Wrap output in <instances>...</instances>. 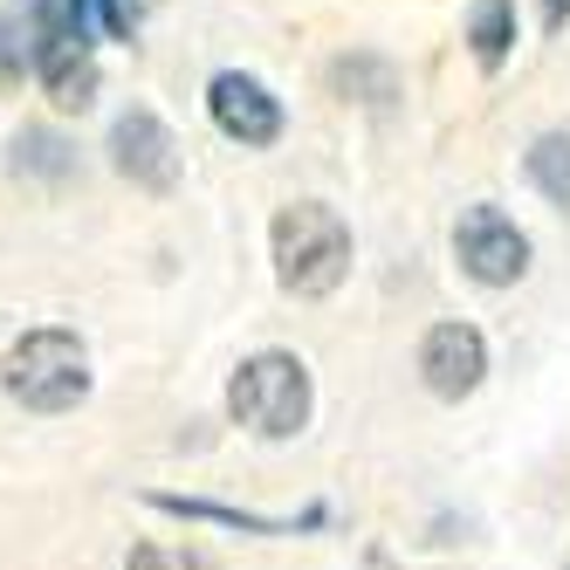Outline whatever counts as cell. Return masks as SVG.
I'll use <instances>...</instances> for the list:
<instances>
[{
  "label": "cell",
  "instance_id": "1",
  "mask_svg": "<svg viewBox=\"0 0 570 570\" xmlns=\"http://www.w3.org/2000/svg\"><path fill=\"white\" fill-rule=\"evenodd\" d=\"M275 282L289 296H331L351 275V227L323 199H296L275 214Z\"/></svg>",
  "mask_w": 570,
  "mask_h": 570
},
{
  "label": "cell",
  "instance_id": "2",
  "mask_svg": "<svg viewBox=\"0 0 570 570\" xmlns=\"http://www.w3.org/2000/svg\"><path fill=\"white\" fill-rule=\"evenodd\" d=\"M227 413H234V426H248L262 440L303 433V420H309V372H303V357H289V351L248 357L234 372V385H227Z\"/></svg>",
  "mask_w": 570,
  "mask_h": 570
},
{
  "label": "cell",
  "instance_id": "3",
  "mask_svg": "<svg viewBox=\"0 0 570 570\" xmlns=\"http://www.w3.org/2000/svg\"><path fill=\"white\" fill-rule=\"evenodd\" d=\"M8 392L28 413H69L90 392V357L69 331H28L8 351Z\"/></svg>",
  "mask_w": 570,
  "mask_h": 570
},
{
  "label": "cell",
  "instance_id": "4",
  "mask_svg": "<svg viewBox=\"0 0 570 570\" xmlns=\"http://www.w3.org/2000/svg\"><path fill=\"white\" fill-rule=\"evenodd\" d=\"M454 255L481 289H509V282L529 275V234L502 207H468L454 227Z\"/></svg>",
  "mask_w": 570,
  "mask_h": 570
},
{
  "label": "cell",
  "instance_id": "5",
  "mask_svg": "<svg viewBox=\"0 0 570 570\" xmlns=\"http://www.w3.org/2000/svg\"><path fill=\"white\" fill-rule=\"evenodd\" d=\"M110 158H117V173H125L131 186L145 193H173L179 186V145L173 131L158 125V110H125L110 125Z\"/></svg>",
  "mask_w": 570,
  "mask_h": 570
},
{
  "label": "cell",
  "instance_id": "6",
  "mask_svg": "<svg viewBox=\"0 0 570 570\" xmlns=\"http://www.w3.org/2000/svg\"><path fill=\"white\" fill-rule=\"evenodd\" d=\"M207 110H214L220 138H234L240 151H268L282 138V104L255 83V76H240V69H220L207 83Z\"/></svg>",
  "mask_w": 570,
  "mask_h": 570
},
{
  "label": "cell",
  "instance_id": "7",
  "mask_svg": "<svg viewBox=\"0 0 570 570\" xmlns=\"http://www.w3.org/2000/svg\"><path fill=\"white\" fill-rule=\"evenodd\" d=\"M481 372H488V344H481L474 323H433L426 344H420V379H426V392L468 399L481 385Z\"/></svg>",
  "mask_w": 570,
  "mask_h": 570
},
{
  "label": "cell",
  "instance_id": "8",
  "mask_svg": "<svg viewBox=\"0 0 570 570\" xmlns=\"http://www.w3.org/2000/svg\"><path fill=\"white\" fill-rule=\"evenodd\" d=\"M468 49L481 69H502L509 49H515V0H474L468 14Z\"/></svg>",
  "mask_w": 570,
  "mask_h": 570
},
{
  "label": "cell",
  "instance_id": "9",
  "mask_svg": "<svg viewBox=\"0 0 570 570\" xmlns=\"http://www.w3.org/2000/svg\"><path fill=\"white\" fill-rule=\"evenodd\" d=\"M35 49H42L35 14L21 0H8V8H0V90H21V76H35Z\"/></svg>",
  "mask_w": 570,
  "mask_h": 570
},
{
  "label": "cell",
  "instance_id": "10",
  "mask_svg": "<svg viewBox=\"0 0 570 570\" xmlns=\"http://www.w3.org/2000/svg\"><path fill=\"white\" fill-rule=\"evenodd\" d=\"M331 90L351 104H392L399 97V76H392V62H379V56H337L331 62Z\"/></svg>",
  "mask_w": 570,
  "mask_h": 570
},
{
  "label": "cell",
  "instance_id": "11",
  "mask_svg": "<svg viewBox=\"0 0 570 570\" xmlns=\"http://www.w3.org/2000/svg\"><path fill=\"white\" fill-rule=\"evenodd\" d=\"M522 166H529V186H537L550 207L570 214V138H563V131H543L537 145H529Z\"/></svg>",
  "mask_w": 570,
  "mask_h": 570
},
{
  "label": "cell",
  "instance_id": "12",
  "mask_svg": "<svg viewBox=\"0 0 570 570\" xmlns=\"http://www.w3.org/2000/svg\"><path fill=\"white\" fill-rule=\"evenodd\" d=\"M14 173H42V179H69L76 173V158L56 131H21L14 138Z\"/></svg>",
  "mask_w": 570,
  "mask_h": 570
},
{
  "label": "cell",
  "instance_id": "13",
  "mask_svg": "<svg viewBox=\"0 0 570 570\" xmlns=\"http://www.w3.org/2000/svg\"><path fill=\"white\" fill-rule=\"evenodd\" d=\"M125 570H214V563L199 550H186V543H138L125 557Z\"/></svg>",
  "mask_w": 570,
  "mask_h": 570
},
{
  "label": "cell",
  "instance_id": "14",
  "mask_svg": "<svg viewBox=\"0 0 570 570\" xmlns=\"http://www.w3.org/2000/svg\"><path fill=\"white\" fill-rule=\"evenodd\" d=\"M151 14V0H97V28L110 42H138V28Z\"/></svg>",
  "mask_w": 570,
  "mask_h": 570
},
{
  "label": "cell",
  "instance_id": "15",
  "mask_svg": "<svg viewBox=\"0 0 570 570\" xmlns=\"http://www.w3.org/2000/svg\"><path fill=\"white\" fill-rule=\"evenodd\" d=\"M563 21H570V0H543V28H550V35H557V28H563Z\"/></svg>",
  "mask_w": 570,
  "mask_h": 570
},
{
  "label": "cell",
  "instance_id": "16",
  "mask_svg": "<svg viewBox=\"0 0 570 570\" xmlns=\"http://www.w3.org/2000/svg\"><path fill=\"white\" fill-rule=\"evenodd\" d=\"M563 570H570V563H563Z\"/></svg>",
  "mask_w": 570,
  "mask_h": 570
}]
</instances>
